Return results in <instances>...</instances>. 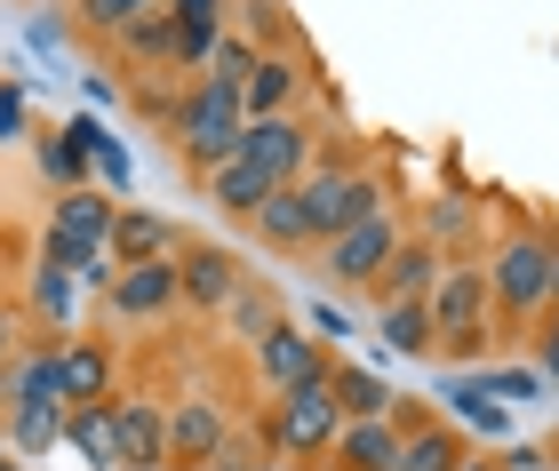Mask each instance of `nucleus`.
<instances>
[{"label":"nucleus","mask_w":559,"mask_h":471,"mask_svg":"<svg viewBox=\"0 0 559 471\" xmlns=\"http://www.w3.org/2000/svg\"><path fill=\"white\" fill-rule=\"evenodd\" d=\"M296 192H304V216H312V247H328L352 225H368V216H384V184L344 177V168H320V177H304Z\"/></svg>","instance_id":"39448f33"},{"label":"nucleus","mask_w":559,"mask_h":471,"mask_svg":"<svg viewBox=\"0 0 559 471\" xmlns=\"http://www.w3.org/2000/svg\"><path fill=\"white\" fill-rule=\"evenodd\" d=\"M24 136V81H0V144Z\"/></svg>","instance_id":"c9c22d12"},{"label":"nucleus","mask_w":559,"mask_h":471,"mask_svg":"<svg viewBox=\"0 0 559 471\" xmlns=\"http://www.w3.org/2000/svg\"><path fill=\"white\" fill-rule=\"evenodd\" d=\"M0 471H24V463H16V456H9V448H0Z\"/></svg>","instance_id":"37998d69"},{"label":"nucleus","mask_w":559,"mask_h":471,"mask_svg":"<svg viewBox=\"0 0 559 471\" xmlns=\"http://www.w3.org/2000/svg\"><path fill=\"white\" fill-rule=\"evenodd\" d=\"M168 129H176V144H185V160L200 168V177H216L224 160L240 153V129H248V105H240V88H224V81H200L176 96V112H168Z\"/></svg>","instance_id":"f257e3e1"},{"label":"nucleus","mask_w":559,"mask_h":471,"mask_svg":"<svg viewBox=\"0 0 559 471\" xmlns=\"http://www.w3.org/2000/svg\"><path fill=\"white\" fill-rule=\"evenodd\" d=\"M248 225H257V240H272V247H312V216H304V192L296 184H280Z\"/></svg>","instance_id":"393cba45"},{"label":"nucleus","mask_w":559,"mask_h":471,"mask_svg":"<svg viewBox=\"0 0 559 471\" xmlns=\"http://www.w3.org/2000/svg\"><path fill=\"white\" fill-rule=\"evenodd\" d=\"M88 168H96V177H105V192H112V201H120V192L136 184V168H129V153H120V144L105 136V120H88Z\"/></svg>","instance_id":"2f4dec72"},{"label":"nucleus","mask_w":559,"mask_h":471,"mask_svg":"<svg viewBox=\"0 0 559 471\" xmlns=\"http://www.w3.org/2000/svg\"><path fill=\"white\" fill-rule=\"evenodd\" d=\"M328 391H336L344 424H360V415H392V424H400L392 384H384V376H368V367H328Z\"/></svg>","instance_id":"4be33fe9"},{"label":"nucleus","mask_w":559,"mask_h":471,"mask_svg":"<svg viewBox=\"0 0 559 471\" xmlns=\"http://www.w3.org/2000/svg\"><path fill=\"white\" fill-rule=\"evenodd\" d=\"M376 328H384V343H392V352H431V312L424 304H384V319H376Z\"/></svg>","instance_id":"7c9ffc66"},{"label":"nucleus","mask_w":559,"mask_h":471,"mask_svg":"<svg viewBox=\"0 0 559 471\" xmlns=\"http://www.w3.org/2000/svg\"><path fill=\"white\" fill-rule=\"evenodd\" d=\"M129 57H152V64H176V16L168 9H152V16H136V24H120L112 33Z\"/></svg>","instance_id":"cd10ccee"},{"label":"nucleus","mask_w":559,"mask_h":471,"mask_svg":"<svg viewBox=\"0 0 559 471\" xmlns=\"http://www.w3.org/2000/svg\"><path fill=\"white\" fill-rule=\"evenodd\" d=\"M209 192H216V208H233V216H257V208L272 201V192H280V184L264 177V168H257V160H240V153H233V160H224V168H216V177H209Z\"/></svg>","instance_id":"b1692460"},{"label":"nucleus","mask_w":559,"mask_h":471,"mask_svg":"<svg viewBox=\"0 0 559 471\" xmlns=\"http://www.w3.org/2000/svg\"><path fill=\"white\" fill-rule=\"evenodd\" d=\"M272 456H336V439H344V408H336V391L328 384H304V391H280V408H272Z\"/></svg>","instance_id":"20e7f679"},{"label":"nucleus","mask_w":559,"mask_h":471,"mask_svg":"<svg viewBox=\"0 0 559 471\" xmlns=\"http://www.w3.org/2000/svg\"><path fill=\"white\" fill-rule=\"evenodd\" d=\"M392 256H400V225H392V208H384V216H368V225H352V232H336V240L320 247V264L336 271L344 288H376Z\"/></svg>","instance_id":"423d86ee"},{"label":"nucleus","mask_w":559,"mask_h":471,"mask_svg":"<svg viewBox=\"0 0 559 471\" xmlns=\"http://www.w3.org/2000/svg\"><path fill=\"white\" fill-rule=\"evenodd\" d=\"M16 360V312H0V367Z\"/></svg>","instance_id":"ea45409f"},{"label":"nucleus","mask_w":559,"mask_h":471,"mask_svg":"<svg viewBox=\"0 0 559 471\" xmlns=\"http://www.w3.org/2000/svg\"><path fill=\"white\" fill-rule=\"evenodd\" d=\"M9 439L16 456H48L64 439V408H9Z\"/></svg>","instance_id":"c85d7f7f"},{"label":"nucleus","mask_w":559,"mask_h":471,"mask_svg":"<svg viewBox=\"0 0 559 471\" xmlns=\"http://www.w3.org/2000/svg\"><path fill=\"white\" fill-rule=\"evenodd\" d=\"M400 432H408V439H400V471H455L472 456L455 424H400Z\"/></svg>","instance_id":"5701e85b"},{"label":"nucleus","mask_w":559,"mask_h":471,"mask_svg":"<svg viewBox=\"0 0 559 471\" xmlns=\"http://www.w3.org/2000/svg\"><path fill=\"white\" fill-rule=\"evenodd\" d=\"M472 391H488L496 408H520V400H544V367H472L464 376Z\"/></svg>","instance_id":"bb28decb"},{"label":"nucleus","mask_w":559,"mask_h":471,"mask_svg":"<svg viewBox=\"0 0 559 471\" xmlns=\"http://www.w3.org/2000/svg\"><path fill=\"white\" fill-rule=\"evenodd\" d=\"M551 288H559V247H551V240H503V247H496L488 295H496L512 319L551 312Z\"/></svg>","instance_id":"7ed1b4c3"},{"label":"nucleus","mask_w":559,"mask_h":471,"mask_svg":"<svg viewBox=\"0 0 559 471\" xmlns=\"http://www.w3.org/2000/svg\"><path fill=\"white\" fill-rule=\"evenodd\" d=\"M328 360L320 352V336L312 328H288V319H280L272 336H257V376L272 384V391H304V384H328Z\"/></svg>","instance_id":"0eeeda50"},{"label":"nucleus","mask_w":559,"mask_h":471,"mask_svg":"<svg viewBox=\"0 0 559 471\" xmlns=\"http://www.w3.org/2000/svg\"><path fill=\"white\" fill-rule=\"evenodd\" d=\"M296 88H304V64L296 57H257V72L240 81V105H248V120H272V112L296 105Z\"/></svg>","instance_id":"a211bd4d"},{"label":"nucleus","mask_w":559,"mask_h":471,"mask_svg":"<svg viewBox=\"0 0 559 471\" xmlns=\"http://www.w3.org/2000/svg\"><path fill=\"white\" fill-rule=\"evenodd\" d=\"M112 424H120V463H129V471H160L168 463V408L112 400Z\"/></svg>","instance_id":"ddd939ff"},{"label":"nucleus","mask_w":559,"mask_h":471,"mask_svg":"<svg viewBox=\"0 0 559 471\" xmlns=\"http://www.w3.org/2000/svg\"><path fill=\"white\" fill-rule=\"evenodd\" d=\"M40 177L57 184V192H81L88 184V112L64 120L57 136H40Z\"/></svg>","instance_id":"412c9836"},{"label":"nucleus","mask_w":559,"mask_h":471,"mask_svg":"<svg viewBox=\"0 0 559 471\" xmlns=\"http://www.w3.org/2000/svg\"><path fill=\"white\" fill-rule=\"evenodd\" d=\"M240 160H257L272 184H304V160H312V129H304L296 112L248 120V129H240Z\"/></svg>","instance_id":"6e6552de"},{"label":"nucleus","mask_w":559,"mask_h":471,"mask_svg":"<svg viewBox=\"0 0 559 471\" xmlns=\"http://www.w3.org/2000/svg\"><path fill=\"white\" fill-rule=\"evenodd\" d=\"M112 216H120V201H112L105 184L57 192V208H48V232H40V240H72V247H105V256H112Z\"/></svg>","instance_id":"1a4fd4ad"},{"label":"nucleus","mask_w":559,"mask_h":471,"mask_svg":"<svg viewBox=\"0 0 559 471\" xmlns=\"http://www.w3.org/2000/svg\"><path fill=\"white\" fill-rule=\"evenodd\" d=\"M64 448H72V456H88L96 471H112V463H120V424H112V400H96V408H64Z\"/></svg>","instance_id":"aec40b11"},{"label":"nucleus","mask_w":559,"mask_h":471,"mask_svg":"<svg viewBox=\"0 0 559 471\" xmlns=\"http://www.w3.org/2000/svg\"><path fill=\"white\" fill-rule=\"evenodd\" d=\"M536 367H544V384H559V312H551V328H544V360Z\"/></svg>","instance_id":"58836bf2"},{"label":"nucleus","mask_w":559,"mask_h":471,"mask_svg":"<svg viewBox=\"0 0 559 471\" xmlns=\"http://www.w3.org/2000/svg\"><path fill=\"white\" fill-rule=\"evenodd\" d=\"M240 16H248V24H272V16H280V0H240Z\"/></svg>","instance_id":"a19ab883"},{"label":"nucleus","mask_w":559,"mask_h":471,"mask_svg":"<svg viewBox=\"0 0 559 471\" xmlns=\"http://www.w3.org/2000/svg\"><path fill=\"white\" fill-rule=\"evenodd\" d=\"M312 336H320V343H344V336H352V319H344L336 304H312Z\"/></svg>","instance_id":"e433bc0d"},{"label":"nucleus","mask_w":559,"mask_h":471,"mask_svg":"<svg viewBox=\"0 0 559 471\" xmlns=\"http://www.w3.org/2000/svg\"><path fill=\"white\" fill-rule=\"evenodd\" d=\"M112 319H160L168 304H185V280H176V256L160 264H120V280H112Z\"/></svg>","instance_id":"9d476101"},{"label":"nucleus","mask_w":559,"mask_h":471,"mask_svg":"<svg viewBox=\"0 0 559 471\" xmlns=\"http://www.w3.org/2000/svg\"><path fill=\"white\" fill-rule=\"evenodd\" d=\"M176 280H185L192 312H224L240 295V256L233 247H185V256H176Z\"/></svg>","instance_id":"9b49d317"},{"label":"nucleus","mask_w":559,"mask_h":471,"mask_svg":"<svg viewBox=\"0 0 559 471\" xmlns=\"http://www.w3.org/2000/svg\"><path fill=\"white\" fill-rule=\"evenodd\" d=\"M488 271L479 264H448L440 271V288L424 295V312H431V343H440V352H479V336H488Z\"/></svg>","instance_id":"f03ea898"},{"label":"nucleus","mask_w":559,"mask_h":471,"mask_svg":"<svg viewBox=\"0 0 559 471\" xmlns=\"http://www.w3.org/2000/svg\"><path fill=\"white\" fill-rule=\"evenodd\" d=\"M224 312H233V336H248V343L280 328V304H272L264 288H248V280H240V295H233V304H224Z\"/></svg>","instance_id":"473e14b6"},{"label":"nucleus","mask_w":559,"mask_h":471,"mask_svg":"<svg viewBox=\"0 0 559 471\" xmlns=\"http://www.w3.org/2000/svg\"><path fill=\"white\" fill-rule=\"evenodd\" d=\"M0 408H64V376H57V343L24 352L0 367Z\"/></svg>","instance_id":"4468645a"},{"label":"nucleus","mask_w":559,"mask_h":471,"mask_svg":"<svg viewBox=\"0 0 559 471\" xmlns=\"http://www.w3.org/2000/svg\"><path fill=\"white\" fill-rule=\"evenodd\" d=\"M224 408L216 400H185L168 415V463H185V471H200V463H216L224 456Z\"/></svg>","instance_id":"f8f14e48"},{"label":"nucleus","mask_w":559,"mask_h":471,"mask_svg":"<svg viewBox=\"0 0 559 471\" xmlns=\"http://www.w3.org/2000/svg\"><path fill=\"white\" fill-rule=\"evenodd\" d=\"M152 9H168V0H81V16L96 24V33H120V24H136Z\"/></svg>","instance_id":"f704fd0d"},{"label":"nucleus","mask_w":559,"mask_h":471,"mask_svg":"<svg viewBox=\"0 0 559 471\" xmlns=\"http://www.w3.org/2000/svg\"><path fill=\"white\" fill-rule=\"evenodd\" d=\"M455 471H503V463H488V456H464V463H455Z\"/></svg>","instance_id":"79ce46f5"},{"label":"nucleus","mask_w":559,"mask_h":471,"mask_svg":"<svg viewBox=\"0 0 559 471\" xmlns=\"http://www.w3.org/2000/svg\"><path fill=\"white\" fill-rule=\"evenodd\" d=\"M168 247H176L168 216H152V208H120L112 216V264H160Z\"/></svg>","instance_id":"6ab92c4d"},{"label":"nucleus","mask_w":559,"mask_h":471,"mask_svg":"<svg viewBox=\"0 0 559 471\" xmlns=\"http://www.w3.org/2000/svg\"><path fill=\"white\" fill-rule=\"evenodd\" d=\"M257 57H264V48L248 40V33H224V40H216V57H209V81H224V88H240L248 72H257Z\"/></svg>","instance_id":"72a5a7b5"},{"label":"nucleus","mask_w":559,"mask_h":471,"mask_svg":"<svg viewBox=\"0 0 559 471\" xmlns=\"http://www.w3.org/2000/svg\"><path fill=\"white\" fill-rule=\"evenodd\" d=\"M400 432L392 415H360V424H344V439H336V456H344V471H400Z\"/></svg>","instance_id":"f3484780"},{"label":"nucleus","mask_w":559,"mask_h":471,"mask_svg":"<svg viewBox=\"0 0 559 471\" xmlns=\"http://www.w3.org/2000/svg\"><path fill=\"white\" fill-rule=\"evenodd\" d=\"M57 376H64V408H96V400H112V360H105V343H57Z\"/></svg>","instance_id":"dca6fc26"},{"label":"nucleus","mask_w":559,"mask_h":471,"mask_svg":"<svg viewBox=\"0 0 559 471\" xmlns=\"http://www.w3.org/2000/svg\"><path fill=\"white\" fill-rule=\"evenodd\" d=\"M33 312L64 336L72 319H81V280H72V271H57V264H33Z\"/></svg>","instance_id":"a878e982"},{"label":"nucleus","mask_w":559,"mask_h":471,"mask_svg":"<svg viewBox=\"0 0 559 471\" xmlns=\"http://www.w3.org/2000/svg\"><path fill=\"white\" fill-rule=\"evenodd\" d=\"M503 471H559V456H544V448H512V456H503Z\"/></svg>","instance_id":"4c0bfd02"},{"label":"nucleus","mask_w":559,"mask_h":471,"mask_svg":"<svg viewBox=\"0 0 559 471\" xmlns=\"http://www.w3.org/2000/svg\"><path fill=\"white\" fill-rule=\"evenodd\" d=\"M440 391H448V408H455V424H472V432H503V424H512V415H503L496 400H488V391H472L464 376H440Z\"/></svg>","instance_id":"c756f323"},{"label":"nucleus","mask_w":559,"mask_h":471,"mask_svg":"<svg viewBox=\"0 0 559 471\" xmlns=\"http://www.w3.org/2000/svg\"><path fill=\"white\" fill-rule=\"evenodd\" d=\"M440 247L431 240H400V256L384 264V280H376V304H424L431 288H440Z\"/></svg>","instance_id":"2eb2a0df"}]
</instances>
